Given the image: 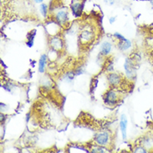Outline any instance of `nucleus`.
Here are the masks:
<instances>
[{
    "label": "nucleus",
    "mask_w": 153,
    "mask_h": 153,
    "mask_svg": "<svg viewBox=\"0 0 153 153\" xmlns=\"http://www.w3.org/2000/svg\"><path fill=\"white\" fill-rule=\"evenodd\" d=\"M119 95L117 91L115 90V87H112L108 90L103 95V101L105 105L108 106H115L119 102Z\"/></svg>",
    "instance_id": "nucleus-1"
},
{
    "label": "nucleus",
    "mask_w": 153,
    "mask_h": 153,
    "mask_svg": "<svg viewBox=\"0 0 153 153\" xmlns=\"http://www.w3.org/2000/svg\"><path fill=\"white\" fill-rule=\"evenodd\" d=\"M111 134L107 131H100L96 133L94 137V141L96 145L105 146V147H107L111 144Z\"/></svg>",
    "instance_id": "nucleus-2"
},
{
    "label": "nucleus",
    "mask_w": 153,
    "mask_h": 153,
    "mask_svg": "<svg viewBox=\"0 0 153 153\" xmlns=\"http://www.w3.org/2000/svg\"><path fill=\"white\" fill-rule=\"evenodd\" d=\"M79 40L81 45H88L92 42V40L94 39L95 38V32L94 30H92L90 28H84L80 30V33H79Z\"/></svg>",
    "instance_id": "nucleus-3"
},
{
    "label": "nucleus",
    "mask_w": 153,
    "mask_h": 153,
    "mask_svg": "<svg viewBox=\"0 0 153 153\" xmlns=\"http://www.w3.org/2000/svg\"><path fill=\"white\" fill-rule=\"evenodd\" d=\"M113 36L115 39L118 40V44H117V48L120 50V51H126L128 50L131 47V42L129 39H126V38L120 34V33H115L113 34Z\"/></svg>",
    "instance_id": "nucleus-4"
},
{
    "label": "nucleus",
    "mask_w": 153,
    "mask_h": 153,
    "mask_svg": "<svg viewBox=\"0 0 153 153\" xmlns=\"http://www.w3.org/2000/svg\"><path fill=\"white\" fill-rule=\"evenodd\" d=\"M54 18H55V21L58 23L59 25H66L67 22L69 20V11L65 8L59 9L57 13H55Z\"/></svg>",
    "instance_id": "nucleus-5"
},
{
    "label": "nucleus",
    "mask_w": 153,
    "mask_h": 153,
    "mask_svg": "<svg viewBox=\"0 0 153 153\" xmlns=\"http://www.w3.org/2000/svg\"><path fill=\"white\" fill-rule=\"evenodd\" d=\"M49 45L55 51H60L64 48V42L60 37L57 35L51 36L49 39Z\"/></svg>",
    "instance_id": "nucleus-6"
},
{
    "label": "nucleus",
    "mask_w": 153,
    "mask_h": 153,
    "mask_svg": "<svg viewBox=\"0 0 153 153\" xmlns=\"http://www.w3.org/2000/svg\"><path fill=\"white\" fill-rule=\"evenodd\" d=\"M106 79H107L109 85L111 87H115V88L118 85H120V83L122 81V77L118 73H115V72L109 73Z\"/></svg>",
    "instance_id": "nucleus-7"
},
{
    "label": "nucleus",
    "mask_w": 153,
    "mask_h": 153,
    "mask_svg": "<svg viewBox=\"0 0 153 153\" xmlns=\"http://www.w3.org/2000/svg\"><path fill=\"white\" fill-rule=\"evenodd\" d=\"M125 73L127 78H132L136 75V71H135V66L133 64L131 59L126 58L124 64Z\"/></svg>",
    "instance_id": "nucleus-8"
},
{
    "label": "nucleus",
    "mask_w": 153,
    "mask_h": 153,
    "mask_svg": "<svg viewBox=\"0 0 153 153\" xmlns=\"http://www.w3.org/2000/svg\"><path fill=\"white\" fill-rule=\"evenodd\" d=\"M71 13L75 17H80L83 12V4L78 0H74L70 6Z\"/></svg>",
    "instance_id": "nucleus-9"
},
{
    "label": "nucleus",
    "mask_w": 153,
    "mask_h": 153,
    "mask_svg": "<svg viewBox=\"0 0 153 153\" xmlns=\"http://www.w3.org/2000/svg\"><path fill=\"white\" fill-rule=\"evenodd\" d=\"M127 125H128V120L126 116L125 115H121L120 119V130L123 140H126L127 137Z\"/></svg>",
    "instance_id": "nucleus-10"
},
{
    "label": "nucleus",
    "mask_w": 153,
    "mask_h": 153,
    "mask_svg": "<svg viewBox=\"0 0 153 153\" xmlns=\"http://www.w3.org/2000/svg\"><path fill=\"white\" fill-rule=\"evenodd\" d=\"M112 50V44L109 41H105L101 44L100 49V54L102 56H107Z\"/></svg>",
    "instance_id": "nucleus-11"
},
{
    "label": "nucleus",
    "mask_w": 153,
    "mask_h": 153,
    "mask_svg": "<svg viewBox=\"0 0 153 153\" xmlns=\"http://www.w3.org/2000/svg\"><path fill=\"white\" fill-rule=\"evenodd\" d=\"M47 61H48V56L47 54H44L40 56L39 59V72L43 74L45 71L46 65H47Z\"/></svg>",
    "instance_id": "nucleus-12"
},
{
    "label": "nucleus",
    "mask_w": 153,
    "mask_h": 153,
    "mask_svg": "<svg viewBox=\"0 0 153 153\" xmlns=\"http://www.w3.org/2000/svg\"><path fill=\"white\" fill-rule=\"evenodd\" d=\"M36 33H37V31L35 29H33L32 31H30L29 34L27 35L26 45L29 47V48H31L33 45V42H34V39H35V36H36Z\"/></svg>",
    "instance_id": "nucleus-13"
},
{
    "label": "nucleus",
    "mask_w": 153,
    "mask_h": 153,
    "mask_svg": "<svg viewBox=\"0 0 153 153\" xmlns=\"http://www.w3.org/2000/svg\"><path fill=\"white\" fill-rule=\"evenodd\" d=\"M39 11H40V13L41 15L44 18H46L47 17V14L49 13V8H48V5L45 4H41L40 6H39Z\"/></svg>",
    "instance_id": "nucleus-14"
},
{
    "label": "nucleus",
    "mask_w": 153,
    "mask_h": 153,
    "mask_svg": "<svg viewBox=\"0 0 153 153\" xmlns=\"http://www.w3.org/2000/svg\"><path fill=\"white\" fill-rule=\"evenodd\" d=\"M91 152H92V153L105 152V146H101L96 145V147H95V148H93V149L91 150Z\"/></svg>",
    "instance_id": "nucleus-15"
},
{
    "label": "nucleus",
    "mask_w": 153,
    "mask_h": 153,
    "mask_svg": "<svg viewBox=\"0 0 153 153\" xmlns=\"http://www.w3.org/2000/svg\"><path fill=\"white\" fill-rule=\"evenodd\" d=\"M134 152H141V153H146L147 152V150L145 149L144 147H136L135 149H134V151H133Z\"/></svg>",
    "instance_id": "nucleus-16"
},
{
    "label": "nucleus",
    "mask_w": 153,
    "mask_h": 153,
    "mask_svg": "<svg viewBox=\"0 0 153 153\" xmlns=\"http://www.w3.org/2000/svg\"><path fill=\"white\" fill-rule=\"evenodd\" d=\"M116 20V18L115 16H112L110 17V19H109V21H110V24H114L115 23V21Z\"/></svg>",
    "instance_id": "nucleus-17"
},
{
    "label": "nucleus",
    "mask_w": 153,
    "mask_h": 153,
    "mask_svg": "<svg viewBox=\"0 0 153 153\" xmlns=\"http://www.w3.org/2000/svg\"><path fill=\"white\" fill-rule=\"evenodd\" d=\"M114 3H115V0H108V2H106V4H111V5H112Z\"/></svg>",
    "instance_id": "nucleus-18"
},
{
    "label": "nucleus",
    "mask_w": 153,
    "mask_h": 153,
    "mask_svg": "<svg viewBox=\"0 0 153 153\" xmlns=\"http://www.w3.org/2000/svg\"><path fill=\"white\" fill-rule=\"evenodd\" d=\"M34 1V3H36V4H42L43 2H44V0H33Z\"/></svg>",
    "instance_id": "nucleus-19"
},
{
    "label": "nucleus",
    "mask_w": 153,
    "mask_h": 153,
    "mask_svg": "<svg viewBox=\"0 0 153 153\" xmlns=\"http://www.w3.org/2000/svg\"><path fill=\"white\" fill-rule=\"evenodd\" d=\"M150 2H151V4H152V6H153V0H152V1H150Z\"/></svg>",
    "instance_id": "nucleus-20"
},
{
    "label": "nucleus",
    "mask_w": 153,
    "mask_h": 153,
    "mask_svg": "<svg viewBox=\"0 0 153 153\" xmlns=\"http://www.w3.org/2000/svg\"><path fill=\"white\" fill-rule=\"evenodd\" d=\"M147 1H152V0H147Z\"/></svg>",
    "instance_id": "nucleus-21"
}]
</instances>
